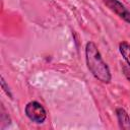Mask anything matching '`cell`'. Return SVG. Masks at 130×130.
<instances>
[{"label":"cell","mask_w":130,"mask_h":130,"mask_svg":"<svg viewBox=\"0 0 130 130\" xmlns=\"http://www.w3.org/2000/svg\"><path fill=\"white\" fill-rule=\"evenodd\" d=\"M119 51L122 55V57L124 58V60L127 62V64L130 67V44H128L127 42H122L119 45Z\"/></svg>","instance_id":"cell-5"},{"label":"cell","mask_w":130,"mask_h":130,"mask_svg":"<svg viewBox=\"0 0 130 130\" xmlns=\"http://www.w3.org/2000/svg\"><path fill=\"white\" fill-rule=\"evenodd\" d=\"M1 87H2V89L5 91V93H6L10 99H12V94H11V92H10V89H9V87L6 85V82H5L4 78H3V76H1Z\"/></svg>","instance_id":"cell-7"},{"label":"cell","mask_w":130,"mask_h":130,"mask_svg":"<svg viewBox=\"0 0 130 130\" xmlns=\"http://www.w3.org/2000/svg\"><path fill=\"white\" fill-rule=\"evenodd\" d=\"M116 115L121 129H130V117L123 108L116 109Z\"/></svg>","instance_id":"cell-4"},{"label":"cell","mask_w":130,"mask_h":130,"mask_svg":"<svg viewBox=\"0 0 130 130\" xmlns=\"http://www.w3.org/2000/svg\"><path fill=\"white\" fill-rule=\"evenodd\" d=\"M103 3L115 14H117L120 18L130 23V10L122 4L119 0H102Z\"/></svg>","instance_id":"cell-3"},{"label":"cell","mask_w":130,"mask_h":130,"mask_svg":"<svg viewBox=\"0 0 130 130\" xmlns=\"http://www.w3.org/2000/svg\"><path fill=\"white\" fill-rule=\"evenodd\" d=\"M0 121H1V129H4L6 126L10 125V122H11L9 115L2 104H1V110H0Z\"/></svg>","instance_id":"cell-6"},{"label":"cell","mask_w":130,"mask_h":130,"mask_svg":"<svg viewBox=\"0 0 130 130\" xmlns=\"http://www.w3.org/2000/svg\"><path fill=\"white\" fill-rule=\"evenodd\" d=\"M85 60L88 70L99 81L106 84L111 82L112 75L110 68L103 60L102 55L93 42H88L85 46Z\"/></svg>","instance_id":"cell-1"},{"label":"cell","mask_w":130,"mask_h":130,"mask_svg":"<svg viewBox=\"0 0 130 130\" xmlns=\"http://www.w3.org/2000/svg\"><path fill=\"white\" fill-rule=\"evenodd\" d=\"M24 112H25L26 117L31 122L37 123V124L44 123L47 118V112L45 108L39 102H36V101L29 102L28 104H26Z\"/></svg>","instance_id":"cell-2"}]
</instances>
